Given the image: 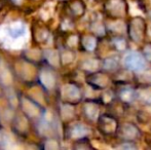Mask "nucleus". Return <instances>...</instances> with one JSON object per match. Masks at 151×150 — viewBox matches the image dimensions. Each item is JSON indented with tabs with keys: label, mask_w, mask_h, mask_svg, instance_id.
<instances>
[{
	"label": "nucleus",
	"mask_w": 151,
	"mask_h": 150,
	"mask_svg": "<svg viewBox=\"0 0 151 150\" xmlns=\"http://www.w3.org/2000/svg\"><path fill=\"white\" fill-rule=\"evenodd\" d=\"M135 147H136V146H135L134 144H132L131 146H129V145H127H127L123 144L122 146H121V148H124V149H125V148H135Z\"/></svg>",
	"instance_id": "obj_5"
},
{
	"label": "nucleus",
	"mask_w": 151,
	"mask_h": 150,
	"mask_svg": "<svg viewBox=\"0 0 151 150\" xmlns=\"http://www.w3.org/2000/svg\"><path fill=\"white\" fill-rule=\"evenodd\" d=\"M117 66V62L114 60V58H109L104 61V67L107 70H114Z\"/></svg>",
	"instance_id": "obj_4"
},
{
	"label": "nucleus",
	"mask_w": 151,
	"mask_h": 150,
	"mask_svg": "<svg viewBox=\"0 0 151 150\" xmlns=\"http://www.w3.org/2000/svg\"><path fill=\"white\" fill-rule=\"evenodd\" d=\"M98 124L100 132L104 133V135H111L118 132L117 120L110 114H102L99 117Z\"/></svg>",
	"instance_id": "obj_2"
},
{
	"label": "nucleus",
	"mask_w": 151,
	"mask_h": 150,
	"mask_svg": "<svg viewBox=\"0 0 151 150\" xmlns=\"http://www.w3.org/2000/svg\"><path fill=\"white\" fill-rule=\"evenodd\" d=\"M6 31H7V34L10 38L18 39V38L24 36L26 28H25L23 23H14V24H10L6 28Z\"/></svg>",
	"instance_id": "obj_3"
},
{
	"label": "nucleus",
	"mask_w": 151,
	"mask_h": 150,
	"mask_svg": "<svg viewBox=\"0 0 151 150\" xmlns=\"http://www.w3.org/2000/svg\"><path fill=\"white\" fill-rule=\"evenodd\" d=\"M124 66L129 70L139 72L146 68V60L145 57L142 54L136 52H132L125 55L124 57Z\"/></svg>",
	"instance_id": "obj_1"
}]
</instances>
